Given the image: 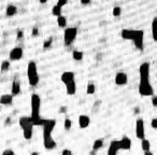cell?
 <instances>
[{"mask_svg":"<svg viewBox=\"0 0 157 155\" xmlns=\"http://www.w3.org/2000/svg\"><path fill=\"white\" fill-rule=\"evenodd\" d=\"M17 13V8H16L14 5H9L5 9V15L11 17V16H14Z\"/></svg>","mask_w":157,"mask_h":155,"instance_id":"7402d4cb","label":"cell"},{"mask_svg":"<svg viewBox=\"0 0 157 155\" xmlns=\"http://www.w3.org/2000/svg\"><path fill=\"white\" fill-rule=\"evenodd\" d=\"M62 155H73V153L72 151L68 150V149H65V150H62Z\"/></svg>","mask_w":157,"mask_h":155,"instance_id":"d590c367","label":"cell"},{"mask_svg":"<svg viewBox=\"0 0 157 155\" xmlns=\"http://www.w3.org/2000/svg\"><path fill=\"white\" fill-rule=\"evenodd\" d=\"M90 124V119L89 116L87 115H80L79 116V125H80L81 128H86Z\"/></svg>","mask_w":157,"mask_h":155,"instance_id":"ac0fdd59","label":"cell"},{"mask_svg":"<svg viewBox=\"0 0 157 155\" xmlns=\"http://www.w3.org/2000/svg\"><path fill=\"white\" fill-rule=\"evenodd\" d=\"M68 3V0H57V5L58 7H60V8H62V7H65V5Z\"/></svg>","mask_w":157,"mask_h":155,"instance_id":"836d02e7","label":"cell"},{"mask_svg":"<svg viewBox=\"0 0 157 155\" xmlns=\"http://www.w3.org/2000/svg\"><path fill=\"white\" fill-rule=\"evenodd\" d=\"M31 155H39V153L38 152H32L31 153Z\"/></svg>","mask_w":157,"mask_h":155,"instance_id":"f6af8a7d","label":"cell"},{"mask_svg":"<svg viewBox=\"0 0 157 155\" xmlns=\"http://www.w3.org/2000/svg\"><path fill=\"white\" fill-rule=\"evenodd\" d=\"M77 36V27H68L64 31V43L66 47H69L74 42Z\"/></svg>","mask_w":157,"mask_h":155,"instance_id":"3957f363","label":"cell"},{"mask_svg":"<svg viewBox=\"0 0 157 155\" xmlns=\"http://www.w3.org/2000/svg\"><path fill=\"white\" fill-rule=\"evenodd\" d=\"M31 121H32V124L34 126H42L44 123V120L42 119L41 115H40V108H41V98L38 94L34 93L31 95Z\"/></svg>","mask_w":157,"mask_h":155,"instance_id":"6da1fadb","label":"cell"},{"mask_svg":"<svg viewBox=\"0 0 157 155\" xmlns=\"http://www.w3.org/2000/svg\"><path fill=\"white\" fill-rule=\"evenodd\" d=\"M23 49L20 47H13L12 50L10 51V53H9V57H10V60H14V62H16V60H20L23 57Z\"/></svg>","mask_w":157,"mask_h":155,"instance_id":"ba28073f","label":"cell"},{"mask_svg":"<svg viewBox=\"0 0 157 155\" xmlns=\"http://www.w3.org/2000/svg\"><path fill=\"white\" fill-rule=\"evenodd\" d=\"M9 68H10V62L9 60H5V62H2L1 66H0V71L1 72H7L9 70Z\"/></svg>","mask_w":157,"mask_h":155,"instance_id":"83f0119b","label":"cell"},{"mask_svg":"<svg viewBox=\"0 0 157 155\" xmlns=\"http://www.w3.org/2000/svg\"><path fill=\"white\" fill-rule=\"evenodd\" d=\"M32 128H34V125H29V126H26L24 128H22L23 129V136L26 140H30L32 138V134H34Z\"/></svg>","mask_w":157,"mask_h":155,"instance_id":"ffe728a7","label":"cell"},{"mask_svg":"<svg viewBox=\"0 0 157 155\" xmlns=\"http://www.w3.org/2000/svg\"><path fill=\"white\" fill-rule=\"evenodd\" d=\"M57 25L59 26V27H62V28H65L67 26V17L64 16L62 14L57 16Z\"/></svg>","mask_w":157,"mask_h":155,"instance_id":"603a6c76","label":"cell"},{"mask_svg":"<svg viewBox=\"0 0 157 155\" xmlns=\"http://www.w3.org/2000/svg\"><path fill=\"white\" fill-rule=\"evenodd\" d=\"M136 35V29H123L121 32V36L124 40H134V37Z\"/></svg>","mask_w":157,"mask_h":155,"instance_id":"8fae6325","label":"cell"},{"mask_svg":"<svg viewBox=\"0 0 157 155\" xmlns=\"http://www.w3.org/2000/svg\"><path fill=\"white\" fill-rule=\"evenodd\" d=\"M13 102V96L11 94H5L0 97V105L3 106H10Z\"/></svg>","mask_w":157,"mask_h":155,"instance_id":"2e32d148","label":"cell"},{"mask_svg":"<svg viewBox=\"0 0 157 155\" xmlns=\"http://www.w3.org/2000/svg\"><path fill=\"white\" fill-rule=\"evenodd\" d=\"M72 58L74 60H82L83 59V52L81 51H73L72 52Z\"/></svg>","mask_w":157,"mask_h":155,"instance_id":"4316f807","label":"cell"},{"mask_svg":"<svg viewBox=\"0 0 157 155\" xmlns=\"http://www.w3.org/2000/svg\"><path fill=\"white\" fill-rule=\"evenodd\" d=\"M103 147V140L102 139H97L94 141V144H93V149L92 150L97 152L98 150H100L101 147Z\"/></svg>","mask_w":157,"mask_h":155,"instance_id":"cb8c5ba5","label":"cell"},{"mask_svg":"<svg viewBox=\"0 0 157 155\" xmlns=\"http://www.w3.org/2000/svg\"><path fill=\"white\" fill-rule=\"evenodd\" d=\"M62 8H60V7H58V5H54L53 8H52V14L54 16H59V15H62Z\"/></svg>","mask_w":157,"mask_h":155,"instance_id":"f1b7e54d","label":"cell"},{"mask_svg":"<svg viewBox=\"0 0 157 155\" xmlns=\"http://www.w3.org/2000/svg\"><path fill=\"white\" fill-rule=\"evenodd\" d=\"M11 93H12V96H16L21 94V83H20V81H13L12 86H11Z\"/></svg>","mask_w":157,"mask_h":155,"instance_id":"d6986e66","label":"cell"},{"mask_svg":"<svg viewBox=\"0 0 157 155\" xmlns=\"http://www.w3.org/2000/svg\"><path fill=\"white\" fill-rule=\"evenodd\" d=\"M71 126H72V121H71V120L70 119H66L65 120V123H64V127H65V129H70L71 128Z\"/></svg>","mask_w":157,"mask_h":155,"instance_id":"1f68e13d","label":"cell"},{"mask_svg":"<svg viewBox=\"0 0 157 155\" xmlns=\"http://www.w3.org/2000/svg\"><path fill=\"white\" fill-rule=\"evenodd\" d=\"M144 155H154V154H153V153L151 152V151H145V152H144Z\"/></svg>","mask_w":157,"mask_h":155,"instance_id":"b9f144b4","label":"cell"},{"mask_svg":"<svg viewBox=\"0 0 157 155\" xmlns=\"http://www.w3.org/2000/svg\"><path fill=\"white\" fill-rule=\"evenodd\" d=\"M136 136L138 139L142 140L145 138L144 132V122L142 119H138L136 122Z\"/></svg>","mask_w":157,"mask_h":155,"instance_id":"52a82bcc","label":"cell"},{"mask_svg":"<svg viewBox=\"0 0 157 155\" xmlns=\"http://www.w3.org/2000/svg\"><path fill=\"white\" fill-rule=\"evenodd\" d=\"M139 93L141 96H153L154 90L151 85L149 80H140L139 84Z\"/></svg>","mask_w":157,"mask_h":155,"instance_id":"277c9868","label":"cell"},{"mask_svg":"<svg viewBox=\"0 0 157 155\" xmlns=\"http://www.w3.org/2000/svg\"><path fill=\"white\" fill-rule=\"evenodd\" d=\"M156 27H157V17H154L153 18V22H152V34H153V39H154V41L157 40Z\"/></svg>","mask_w":157,"mask_h":155,"instance_id":"d4e9b609","label":"cell"},{"mask_svg":"<svg viewBox=\"0 0 157 155\" xmlns=\"http://www.w3.org/2000/svg\"><path fill=\"white\" fill-rule=\"evenodd\" d=\"M55 125H56V120H44V123L42 125V127H43V138L52 137V132H53Z\"/></svg>","mask_w":157,"mask_h":155,"instance_id":"8992f818","label":"cell"},{"mask_svg":"<svg viewBox=\"0 0 157 155\" xmlns=\"http://www.w3.org/2000/svg\"><path fill=\"white\" fill-rule=\"evenodd\" d=\"M23 35H24V32H23V31H18V32H17V39H22V38H23Z\"/></svg>","mask_w":157,"mask_h":155,"instance_id":"60d3db41","label":"cell"},{"mask_svg":"<svg viewBox=\"0 0 157 155\" xmlns=\"http://www.w3.org/2000/svg\"><path fill=\"white\" fill-rule=\"evenodd\" d=\"M27 77L28 82L31 86H36L39 83V73L37 69V65L35 62H30L27 67Z\"/></svg>","mask_w":157,"mask_h":155,"instance_id":"7a4b0ae2","label":"cell"},{"mask_svg":"<svg viewBox=\"0 0 157 155\" xmlns=\"http://www.w3.org/2000/svg\"><path fill=\"white\" fill-rule=\"evenodd\" d=\"M112 14L113 16H119L122 14V8L121 7H114L112 10Z\"/></svg>","mask_w":157,"mask_h":155,"instance_id":"4dcf8cb0","label":"cell"},{"mask_svg":"<svg viewBox=\"0 0 157 155\" xmlns=\"http://www.w3.org/2000/svg\"><path fill=\"white\" fill-rule=\"evenodd\" d=\"M66 85V92H67L68 95H74L77 93V84H75V81H71V82L65 84Z\"/></svg>","mask_w":157,"mask_h":155,"instance_id":"e0dca14e","label":"cell"},{"mask_svg":"<svg viewBox=\"0 0 157 155\" xmlns=\"http://www.w3.org/2000/svg\"><path fill=\"white\" fill-rule=\"evenodd\" d=\"M114 81H115V84L119 86L126 85L127 82H128V77L125 72H117L114 78Z\"/></svg>","mask_w":157,"mask_h":155,"instance_id":"30bf717a","label":"cell"},{"mask_svg":"<svg viewBox=\"0 0 157 155\" xmlns=\"http://www.w3.org/2000/svg\"><path fill=\"white\" fill-rule=\"evenodd\" d=\"M95 92H96V86L94 85L93 83L87 84V87H86V93H87L88 95H93V94H95Z\"/></svg>","mask_w":157,"mask_h":155,"instance_id":"f546056e","label":"cell"},{"mask_svg":"<svg viewBox=\"0 0 157 155\" xmlns=\"http://www.w3.org/2000/svg\"><path fill=\"white\" fill-rule=\"evenodd\" d=\"M132 41H134V47L137 49L139 51H143V49H144V31L136 29V35H134Z\"/></svg>","mask_w":157,"mask_h":155,"instance_id":"5b68a950","label":"cell"},{"mask_svg":"<svg viewBox=\"0 0 157 155\" xmlns=\"http://www.w3.org/2000/svg\"><path fill=\"white\" fill-rule=\"evenodd\" d=\"M60 80H62V82L65 83V84L71 82V81L74 80V72H72V71H66V72H64L62 74Z\"/></svg>","mask_w":157,"mask_h":155,"instance_id":"5bb4252c","label":"cell"},{"mask_svg":"<svg viewBox=\"0 0 157 155\" xmlns=\"http://www.w3.org/2000/svg\"><path fill=\"white\" fill-rule=\"evenodd\" d=\"M119 150H130L131 147V140L128 137H123L121 140H119Z\"/></svg>","mask_w":157,"mask_h":155,"instance_id":"4fadbf2b","label":"cell"},{"mask_svg":"<svg viewBox=\"0 0 157 155\" xmlns=\"http://www.w3.org/2000/svg\"><path fill=\"white\" fill-rule=\"evenodd\" d=\"M39 2L43 5V3H47V0H39Z\"/></svg>","mask_w":157,"mask_h":155,"instance_id":"7bdbcfd3","label":"cell"},{"mask_svg":"<svg viewBox=\"0 0 157 155\" xmlns=\"http://www.w3.org/2000/svg\"><path fill=\"white\" fill-rule=\"evenodd\" d=\"M140 80H149V64L143 62L140 66Z\"/></svg>","mask_w":157,"mask_h":155,"instance_id":"9c48e42d","label":"cell"},{"mask_svg":"<svg viewBox=\"0 0 157 155\" xmlns=\"http://www.w3.org/2000/svg\"><path fill=\"white\" fill-rule=\"evenodd\" d=\"M29 125H34L30 116H23V117L20 119V126H21L22 128H24V127L26 126H29Z\"/></svg>","mask_w":157,"mask_h":155,"instance_id":"44dd1931","label":"cell"},{"mask_svg":"<svg viewBox=\"0 0 157 155\" xmlns=\"http://www.w3.org/2000/svg\"><path fill=\"white\" fill-rule=\"evenodd\" d=\"M38 34H39V29L37 28V27H34V28H32V36L36 37L38 36Z\"/></svg>","mask_w":157,"mask_h":155,"instance_id":"f35d334b","label":"cell"},{"mask_svg":"<svg viewBox=\"0 0 157 155\" xmlns=\"http://www.w3.org/2000/svg\"><path fill=\"white\" fill-rule=\"evenodd\" d=\"M119 151V140H112L110 143L108 150V155H117V152Z\"/></svg>","mask_w":157,"mask_h":155,"instance_id":"7c38bea8","label":"cell"},{"mask_svg":"<svg viewBox=\"0 0 157 155\" xmlns=\"http://www.w3.org/2000/svg\"><path fill=\"white\" fill-rule=\"evenodd\" d=\"M43 145L47 150H53V149L56 147V141L52 137L43 138Z\"/></svg>","mask_w":157,"mask_h":155,"instance_id":"9a60e30c","label":"cell"},{"mask_svg":"<svg viewBox=\"0 0 157 155\" xmlns=\"http://www.w3.org/2000/svg\"><path fill=\"white\" fill-rule=\"evenodd\" d=\"M80 1H81V3H82V5H88V3L90 2V0H80Z\"/></svg>","mask_w":157,"mask_h":155,"instance_id":"ab89813d","label":"cell"},{"mask_svg":"<svg viewBox=\"0 0 157 155\" xmlns=\"http://www.w3.org/2000/svg\"><path fill=\"white\" fill-rule=\"evenodd\" d=\"M141 147H142V150L144 151V152L145 151H149V149H151V142L144 138V139H142Z\"/></svg>","mask_w":157,"mask_h":155,"instance_id":"484cf974","label":"cell"},{"mask_svg":"<svg viewBox=\"0 0 157 155\" xmlns=\"http://www.w3.org/2000/svg\"><path fill=\"white\" fill-rule=\"evenodd\" d=\"M151 126H152V128H154V129L157 128V119L152 120V122H151Z\"/></svg>","mask_w":157,"mask_h":155,"instance_id":"8d00e7d4","label":"cell"},{"mask_svg":"<svg viewBox=\"0 0 157 155\" xmlns=\"http://www.w3.org/2000/svg\"><path fill=\"white\" fill-rule=\"evenodd\" d=\"M152 103H153V106L154 107L157 106V97L155 95L152 96Z\"/></svg>","mask_w":157,"mask_h":155,"instance_id":"74e56055","label":"cell"},{"mask_svg":"<svg viewBox=\"0 0 157 155\" xmlns=\"http://www.w3.org/2000/svg\"><path fill=\"white\" fill-rule=\"evenodd\" d=\"M2 155H15V153H14L13 150H11V149H7V150H5L2 152Z\"/></svg>","mask_w":157,"mask_h":155,"instance_id":"e575fe53","label":"cell"},{"mask_svg":"<svg viewBox=\"0 0 157 155\" xmlns=\"http://www.w3.org/2000/svg\"><path fill=\"white\" fill-rule=\"evenodd\" d=\"M89 155H96V152L92 150V151H90V153H89Z\"/></svg>","mask_w":157,"mask_h":155,"instance_id":"ee69618b","label":"cell"},{"mask_svg":"<svg viewBox=\"0 0 157 155\" xmlns=\"http://www.w3.org/2000/svg\"><path fill=\"white\" fill-rule=\"evenodd\" d=\"M52 42H53V38H49L47 41H44V43H43V47H44V49H47V47H51Z\"/></svg>","mask_w":157,"mask_h":155,"instance_id":"d6a6232c","label":"cell"}]
</instances>
